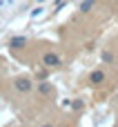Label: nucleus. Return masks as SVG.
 <instances>
[{"mask_svg":"<svg viewBox=\"0 0 118 127\" xmlns=\"http://www.w3.org/2000/svg\"><path fill=\"white\" fill-rule=\"evenodd\" d=\"M103 60H107V63H109V60H112V54H109V51H105V54H103Z\"/></svg>","mask_w":118,"mask_h":127,"instance_id":"7","label":"nucleus"},{"mask_svg":"<svg viewBox=\"0 0 118 127\" xmlns=\"http://www.w3.org/2000/svg\"><path fill=\"white\" fill-rule=\"evenodd\" d=\"M16 87L20 89V92H29V80H25V78H20V80H16Z\"/></svg>","mask_w":118,"mask_h":127,"instance_id":"2","label":"nucleus"},{"mask_svg":"<svg viewBox=\"0 0 118 127\" xmlns=\"http://www.w3.org/2000/svg\"><path fill=\"white\" fill-rule=\"evenodd\" d=\"M42 63H45L47 67H58V65H60V56H58V54H45Z\"/></svg>","mask_w":118,"mask_h":127,"instance_id":"1","label":"nucleus"},{"mask_svg":"<svg viewBox=\"0 0 118 127\" xmlns=\"http://www.w3.org/2000/svg\"><path fill=\"white\" fill-rule=\"evenodd\" d=\"M103 80H105V74L103 71H94L91 74V83H103Z\"/></svg>","mask_w":118,"mask_h":127,"instance_id":"3","label":"nucleus"},{"mask_svg":"<svg viewBox=\"0 0 118 127\" xmlns=\"http://www.w3.org/2000/svg\"><path fill=\"white\" fill-rule=\"evenodd\" d=\"M94 2H96V0H85V2H83V7H80V9H83V11H89V9H91V7H94Z\"/></svg>","mask_w":118,"mask_h":127,"instance_id":"5","label":"nucleus"},{"mask_svg":"<svg viewBox=\"0 0 118 127\" xmlns=\"http://www.w3.org/2000/svg\"><path fill=\"white\" fill-rule=\"evenodd\" d=\"M22 45H25V38H20V36L11 38V47H22Z\"/></svg>","mask_w":118,"mask_h":127,"instance_id":"4","label":"nucleus"},{"mask_svg":"<svg viewBox=\"0 0 118 127\" xmlns=\"http://www.w3.org/2000/svg\"><path fill=\"white\" fill-rule=\"evenodd\" d=\"M40 92H42V94H49V92H51V85L42 83V85H40Z\"/></svg>","mask_w":118,"mask_h":127,"instance_id":"6","label":"nucleus"}]
</instances>
